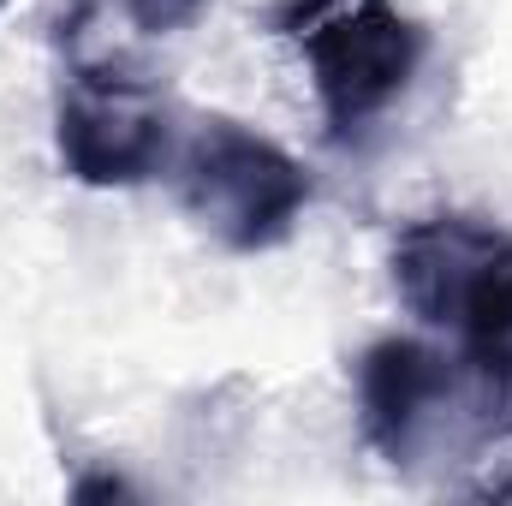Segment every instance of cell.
<instances>
[{"label":"cell","mask_w":512,"mask_h":506,"mask_svg":"<svg viewBox=\"0 0 512 506\" xmlns=\"http://www.w3.org/2000/svg\"><path fill=\"white\" fill-rule=\"evenodd\" d=\"M399 304L447 328L459 364L512 399V233L477 215H423L393 233Z\"/></svg>","instance_id":"cell-1"},{"label":"cell","mask_w":512,"mask_h":506,"mask_svg":"<svg viewBox=\"0 0 512 506\" xmlns=\"http://www.w3.org/2000/svg\"><path fill=\"white\" fill-rule=\"evenodd\" d=\"M274 30L298 36L328 143H358L411 90L429 36L393 0H286Z\"/></svg>","instance_id":"cell-2"},{"label":"cell","mask_w":512,"mask_h":506,"mask_svg":"<svg viewBox=\"0 0 512 506\" xmlns=\"http://www.w3.org/2000/svg\"><path fill=\"white\" fill-rule=\"evenodd\" d=\"M179 197L227 251L256 256L292 239L310 203V173L274 137L209 114L179 149Z\"/></svg>","instance_id":"cell-3"},{"label":"cell","mask_w":512,"mask_h":506,"mask_svg":"<svg viewBox=\"0 0 512 506\" xmlns=\"http://www.w3.org/2000/svg\"><path fill=\"white\" fill-rule=\"evenodd\" d=\"M60 167L78 185H143L173 155L167 102L126 66H78L54 102Z\"/></svg>","instance_id":"cell-4"},{"label":"cell","mask_w":512,"mask_h":506,"mask_svg":"<svg viewBox=\"0 0 512 506\" xmlns=\"http://www.w3.org/2000/svg\"><path fill=\"white\" fill-rule=\"evenodd\" d=\"M465 405L453 358L423 340H382L358 364V417L364 441L382 453L393 471L423 465L441 441L453 411Z\"/></svg>","instance_id":"cell-5"},{"label":"cell","mask_w":512,"mask_h":506,"mask_svg":"<svg viewBox=\"0 0 512 506\" xmlns=\"http://www.w3.org/2000/svg\"><path fill=\"white\" fill-rule=\"evenodd\" d=\"M209 0H126V18L143 30V36H173L185 30Z\"/></svg>","instance_id":"cell-6"}]
</instances>
